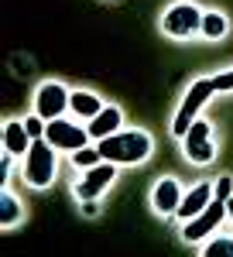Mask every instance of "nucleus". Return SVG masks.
I'll list each match as a JSON object with an SVG mask.
<instances>
[{"label":"nucleus","mask_w":233,"mask_h":257,"mask_svg":"<svg viewBox=\"0 0 233 257\" xmlns=\"http://www.w3.org/2000/svg\"><path fill=\"white\" fill-rule=\"evenodd\" d=\"M45 141L55 148V151H79V148H86L89 144V131L86 127H79V123H72V120L58 117V120H48V127H45Z\"/></svg>","instance_id":"5"},{"label":"nucleus","mask_w":233,"mask_h":257,"mask_svg":"<svg viewBox=\"0 0 233 257\" xmlns=\"http://www.w3.org/2000/svg\"><path fill=\"white\" fill-rule=\"evenodd\" d=\"M213 196L223 199V202H226V199H233V178H230V175H223V178L213 185Z\"/></svg>","instance_id":"20"},{"label":"nucleus","mask_w":233,"mask_h":257,"mask_svg":"<svg viewBox=\"0 0 233 257\" xmlns=\"http://www.w3.org/2000/svg\"><path fill=\"white\" fill-rule=\"evenodd\" d=\"M24 127H28V134H31V138H45V127H48V120L38 117V113H31V117H24Z\"/></svg>","instance_id":"19"},{"label":"nucleus","mask_w":233,"mask_h":257,"mask_svg":"<svg viewBox=\"0 0 233 257\" xmlns=\"http://www.w3.org/2000/svg\"><path fill=\"white\" fill-rule=\"evenodd\" d=\"M120 123H124V110L120 106H103L96 117L89 120V138L93 141H99V138H110V134H117L120 131Z\"/></svg>","instance_id":"13"},{"label":"nucleus","mask_w":233,"mask_h":257,"mask_svg":"<svg viewBox=\"0 0 233 257\" xmlns=\"http://www.w3.org/2000/svg\"><path fill=\"white\" fill-rule=\"evenodd\" d=\"M226 219V202L223 199H216L213 196V202L199 213V216H192V219H185V230H182V237L189 240V243H199V240H206L209 233H213L216 226Z\"/></svg>","instance_id":"8"},{"label":"nucleus","mask_w":233,"mask_h":257,"mask_svg":"<svg viewBox=\"0 0 233 257\" xmlns=\"http://www.w3.org/2000/svg\"><path fill=\"white\" fill-rule=\"evenodd\" d=\"M18 219H21V202L7 189H0V223L4 226H14Z\"/></svg>","instance_id":"16"},{"label":"nucleus","mask_w":233,"mask_h":257,"mask_svg":"<svg viewBox=\"0 0 233 257\" xmlns=\"http://www.w3.org/2000/svg\"><path fill=\"white\" fill-rule=\"evenodd\" d=\"M96 148H99V155L106 161H113V165H141L155 151V144H151V138L144 131H117L110 138H99Z\"/></svg>","instance_id":"1"},{"label":"nucleus","mask_w":233,"mask_h":257,"mask_svg":"<svg viewBox=\"0 0 233 257\" xmlns=\"http://www.w3.org/2000/svg\"><path fill=\"white\" fill-rule=\"evenodd\" d=\"M213 82H216V93H233V69H230V72L213 76Z\"/></svg>","instance_id":"21"},{"label":"nucleus","mask_w":233,"mask_h":257,"mask_svg":"<svg viewBox=\"0 0 233 257\" xmlns=\"http://www.w3.org/2000/svg\"><path fill=\"white\" fill-rule=\"evenodd\" d=\"M103 161V155H99V148H79V151H72V165H79V168H93V165H99Z\"/></svg>","instance_id":"18"},{"label":"nucleus","mask_w":233,"mask_h":257,"mask_svg":"<svg viewBox=\"0 0 233 257\" xmlns=\"http://www.w3.org/2000/svg\"><path fill=\"white\" fill-rule=\"evenodd\" d=\"M216 93V82L213 79H195L189 89H185V99H182V106H178V113L172 120V134L175 138H185V131L192 127V120L199 117V110L213 99Z\"/></svg>","instance_id":"3"},{"label":"nucleus","mask_w":233,"mask_h":257,"mask_svg":"<svg viewBox=\"0 0 233 257\" xmlns=\"http://www.w3.org/2000/svg\"><path fill=\"white\" fill-rule=\"evenodd\" d=\"M31 144H35V138L28 134L24 120H7V123H4V151H7V155L24 158V155L31 151Z\"/></svg>","instance_id":"12"},{"label":"nucleus","mask_w":233,"mask_h":257,"mask_svg":"<svg viewBox=\"0 0 233 257\" xmlns=\"http://www.w3.org/2000/svg\"><path fill=\"white\" fill-rule=\"evenodd\" d=\"M24 178L35 189H48L55 182V148L45 138H35L31 151L24 155Z\"/></svg>","instance_id":"2"},{"label":"nucleus","mask_w":233,"mask_h":257,"mask_svg":"<svg viewBox=\"0 0 233 257\" xmlns=\"http://www.w3.org/2000/svg\"><path fill=\"white\" fill-rule=\"evenodd\" d=\"M226 219H233V199H226Z\"/></svg>","instance_id":"22"},{"label":"nucleus","mask_w":233,"mask_h":257,"mask_svg":"<svg viewBox=\"0 0 233 257\" xmlns=\"http://www.w3.org/2000/svg\"><path fill=\"white\" fill-rule=\"evenodd\" d=\"M69 99H72V93L62 82H41L35 93V113L45 120H58L69 113Z\"/></svg>","instance_id":"7"},{"label":"nucleus","mask_w":233,"mask_h":257,"mask_svg":"<svg viewBox=\"0 0 233 257\" xmlns=\"http://www.w3.org/2000/svg\"><path fill=\"white\" fill-rule=\"evenodd\" d=\"M230 31V24H226V18L223 14H216V11H209V14H202V28H199V35L209 41H219L223 35Z\"/></svg>","instance_id":"15"},{"label":"nucleus","mask_w":233,"mask_h":257,"mask_svg":"<svg viewBox=\"0 0 233 257\" xmlns=\"http://www.w3.org/2000/svg\"><path fill=\"white\" fill-rule=\"evenodd\" d=\"M209 202H213V185H209V182H199V185H192V189L182 196L178 209H175V216H178V219H192V216H199Z\"/></svg>","instance_id":"11"},{"label":"nucleus","mask_w":233,"mask_h":257,"mask_svg":"<svg viewBox=\"0 0 233 257\" xmlns=\"http://www.w3.org/2000/svg\"><path fill=\"white\" fill-rule=\"evenodd\" d=\"M69 110H72L76 117H82V120H93L99 110H103V99H99L96 93L76 89V93H72V99H69Z\"/></svg>","instance_id":"14"},{"label":"nucleus","mask_w":233,"mask_h":257,"mask_svg":"<svg viewBox=\"0 0 233 257\" xmlns=\"http://www.w3.org/2000/svg\"><path fill=\"white\" fill-rule=\"evenodd\" d=\"M182 148H185V158L192 161V165H206V161H213V155H216L213 127H209L202 117H195L192 127H189L185 138H182Z\"/></svg>","instance_id":"6"},{"label":"nucleus","mask_w":233,"mask_h":257,"mask_svg":"<svg viewBox=\"0 0 233 257\" xmlns=\"http://www.w3.org/2000/svg\"><path fill=\"white\" fill-rule=\"evenodd\" d=\"M202 257H233V237H216L202 247Z\"/></svg>","instance_id":"17"},{"label":"nucleus","mask_w":233,"mask_h":257,"mask_svg":"<svg viewBox=\"0 0 233 257\" xmlns=\"http://www.w3.org/2000/svg\"><path fill=\"white\" fill-rule=\"evenodd\" d=\"M182 185L175 182V178H161L155 182V192H151V206H155V213L161 216H175V209H178V202H182Z\"/></svg>","instance_id":"10"},{"label":"nucleus","mask_w":233,"mask_h":257,"mask_svg":"<svg viewBox=\"0 0 233 257\" xmlns=\"http://www.w3.org/2000/svg\"><path fill=\"white\" fill-rule=\"evenodd\" d=\"M113 178H117V165L113 161H99V165H93V168H86V175L79 178V185H76V196L86 202V199H99L110 185H113Z\"/></svg>","instance_id":"9"},{"label":"nucleus","mask_w":233,"mask_h":257,"mask_svg":"<svg viewBox=\"0 0 233 257\" xmlns=\"http://www.w3.org/2000/svg\"><path fill=\"white\" fill-rule=\"evenodd\" d=\"M199 28H202V11L195 4H189V0H178V4H172L161 14V31L168 38L185 41V38H192V35H199Z\"/></svg>","instance_id":"4"}]
</instances>
